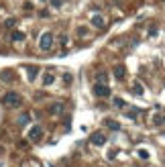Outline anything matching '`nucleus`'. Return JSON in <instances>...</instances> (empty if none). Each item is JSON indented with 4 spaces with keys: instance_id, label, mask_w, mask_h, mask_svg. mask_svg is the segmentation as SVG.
Returning <instances> with one entry per match:
<instances>
[{
    "instance_id": "obj_17",
    "label": "nucleus",
    "mask_w": 165,
    "mask_h": 167,
    "mask_svg": "<svg viewBox=\"0 0 165 167\" xmlns=\"http://www.w3.org/2000/svg\"><path fill=\"white\" fill-rule=\"evenodd\" d=\"M78 35H80V37H86V35H88V29H86V27H80V29H78Z\"/></svg>"
},
{
    "instance_id": "obj_18",
    "label": "nucleus",
    "mask_w": 165,
    "mask_h": 167,
    "mask_svg": "<svg viewBox=\"0 0 165 167\" xmlns=\"http://www.w3.org/2000/svg\"><path fill=\"white\" fill-rule=\"evenodd\" d=\"M155 124L159 126V124H165V116H155Z\"/></svg>"
},
{
    "instance_id": "obj_22",
    "label": "nucleus",
    "mask_w": 165,
    "mask_h": 167,
    "mask_svg": "<svg viewBox=\"0 0 165 167\" xmlns=\"http://www.w3.org/2000/svg\"><path fill=\"white\" fill-rule=\"evenodd\" d=\"M139 157H143V159H147V157H149V153H147V151H145V149H143V151H139Z\"/></svg>"
},
{
    "instance_id": "obj_7",
    "label": "nucleus",
    "mask_w": 165,
    "mask_h": 167,
    "mask_svg": "<svg viewBox=\"0 0 165 167\" xmlns=\"http://www.w3.org/2000/svg\"><path fill=\"white\" fill-rule=\"evenodd\" d=\"M112 74H114V78H116V79H122V78L126 75V67H124V65H120V63H118V65H114Z\"/></svg>"
},
{
    "instance_id": "obj_2",
    "label": "nucleus",
    "mask_w": 165,
    "mask_h": 167,
    "mask_svg": "<svg viewBox=\"0 0 165 167\" xmlns=\"http://www.w3.org/2000/svg\"><path fill=\"white\" fill-rule=\"evenodd\" d=\"M53 43H55L53 33H43L41 35V39H39V49L41 51H49L51 47H53Z\"/></svg>"
},
{
    "instance_id": "obj_14",
    "label": "nucleus",
    "mask_w": 165,
    "mask_h": 167,
    "mask_svg": "<svg viewBox=\"0 0 165 167\" xmlns=\"http://www.w3.org/2000/svg\"><path fill=\"white\" fill-rule=\"evenodd\" d=\"M2 79H4V82H12V74H10V71H4V74H2Z\"/></svg>"
},
{
    "instance_id": "obj_25",
    "label": "nucleus",
    "mask_w": 165,
    "mask_h": 167,
    "mask_svg": "<svg viewBox=\"0 0 165 167\" xmlns=\"http://www.w3.org/2000/svg\"><path fill=\"white\" fill-rule=\"evenodd\" d=\"M163 135H165V133H163Z\"/></svg>"
},
{
    "instance_id": "obj_24",
    "label": "nucleus",
    "mask_w": 165,
    "mask_h": 167,
    "mask_svg": "<svg viewBox=\"0 0 165 167\" xmlns=\"http://www.w3.org/2000/svg\"><path fill=\"white\" fill-rule=\"evenodd\" d=\"M161 2H165V0H161Z\"/></svg>"
},
{
    "instance_id": "obj_9",
    "label": "nucleus",
    "mask_w": 165,
    "mask_h": 167,
    "mask_svg": "<svg viewBox=\"0 0 165 167\" xmlns=\"http://www.w3.org/2000/svg\"><path fill=\"white\" fill-rule=\"evenodd\" d=\"M53 82H55V75L51 74V71H47V74L43 75V86H51Z\"/></svg>"
},
{
    "instance_id": "obj_1",
    "label": "nucleus",
    "mask_w": 165,
    "mask_h": 167,
    "mask_svg": "<svg viewBox=\"0 0 165 167\" xmlns=\"http://www.w3.org/2000/svg\"><path fill=\"white\" fill-rule=\"evenodd\" d=\"M2 104L10 106V108H20L23 106V96L19 92H6L4 98H2Z\"/></svg>"
},
{
    "instance_id": "obj_5",
    "label": "nucleus",
    "mask_w": 165,
    "mask_h": 167,
    "mask_svg": "<svg viewBox=\"0 0 165 167\" xmlns=\"http://www.w3.org/2000/svg\"><path fill=\"white\" fill-rule=\"evenodd\" d=\"M90 143H92V145H96V147H102L104 143H106V135L100 133V131H98V133H92V137H90Z\"/></svg>"
},
{
    "instance_id": "obj_11",
    "label": "nucleus",
    "mask_w": 165,
    "mask_h": 167,
    "mask_svg": "<svg viewBox=\"0 0 165 167\" xmlns=\"http://www.w3.org/2000/svg\"><path fill=\"white\" fill-rule=\"evenodd\" d=\"M92 25L100 29V27H104V19H102L100 15H94V16H92Z\"/></svg>"
},
{
    "instance_id": "obj_6",
    "label": "nucleus",
    "mask_w": 165,
    "mask_h": 167,
    "mask_svg": "<svg viewBox=\"0 0 165 167\" xmlns=\"http://www.w3.org/2000/svg\"><path fill=\"white\" fill-rule=\"evenodd\" d=\"M49 114H53V116H61L63 114V104L61 102H55L49 106Z\"/></svg>"
},
{
    "instance_id": "obj_3",
    "label": "nucleus",
    "mask_w": 165,
    "mask_h": 167,
    "mask_svg": "<svg viewBox=\"0 0 165 167\" xmlns=\"http://www.w3.org/2000/svg\"><path fill=\"white\" fill-rule=\"evenodd\" d=\"M94 94H96L98 98H106V96H110L108 84H94Z\"/></svg>"
},
{
    "instance_id": "obj_4",
    "label": "nucleus",
    "mask_w": 165,
    "mask_h": 167,
    "mask_svg": "<svg viewBox=\"0 0 165 167\" xmlns=\"http://www.w3.org/2000/svg\"><path fill=\"white\" fill-rule=\"evenodd\" d=\"M41 139H43V126H39V124H37V126H33V128L29 131V141L37 143V141H41Z\"/></svg>"
},
{
    "instance_id": "obj_21",
    "label": "nucleus",
    "mask_w": 165,
    "mask_h": 167,
    "mask_svg": "<svg viewBox=\"0 0 165 167\" xmlns=\"http://www.w3.org/2000/svg\"><path fill=\"white\" fill-rule=\"evenodd\" d=\"M24 122H29V114H23L20 116V124H24Z\"/></svg>"
},
{
    "instance_id": "obj_8",
    "label": "nucleus",
    "mask_w": 165,
    "mask_h": 167,
    "mask_svg": "<svg viewBox=\"0 0 165 167\" xmlns=\"http://www.w3.org/2000/svg\"><path fill=\"white\" fill-rule=\"evenodd\" d=\"M27 74H29V79L33 82V79L39 75V67H35V65H29V67H27Z\"/></svg>"
},
{
    "instance_id": "obj_12",
    "label": "nucleus",
    "mask_w": 165,
    "mask_h": 167,
    "mask_svg": "<svg viewBox=\"0 0 165 167\" xmlns=\"http://www.w3.org/2000/svg\"><path fill=\"white\" fill-rule=\"evenodd\" d=\"M10 39H12V41H23L24 39V33H20V31H12Z\"/></svg>"
},
{
    "instance_id": "obj_19",
    "label": "nucleus",
    "mask_w": 165,
    "mask_h": 167,
    "mask_svg": "<svg viewBox=\"0 0 165 167\" xmlns=\"http://www.w3.org/2000/svg\"><path fill=\"white\" fill-rule=\"evenodd\" d=\"M51 4H53V6H55V8H59V6H61V4H63V0H51Z\"/></svg>"
},
{
    "instance_id": "obj_13",
    "label": "nucleus",
    "mask_w": 165,
    "mask_h": 167,
    "mask_svg": "<svg viewBox=\"0 0 165 167\" xmlns=\"http://www.w3.org/2000/svg\"><path fill=\"white\" fill-rule=\"evenodd\" d=\"M132 92H135V96H143V94H145V88H143L141 84H135V88H132Z\"/></svg>"
},
{
    "instance_id": "obj_23",
    "label": "nucleus",
    "mask_w": 165,
    "mask_h": 167,
    "mask_svg": "<svg viewBox=\"0 0 165 167\" xmlns=\"http://www.w3.org/2000/svg\"><path fill=\"white\" fill-rule=\"evenodd\" d=\"M114 104H116V106H124V100H120V98H114Z\"/></svg>"
},
{
    "instance_id": "obj_20",
    "label": "nucleus",
    "mask_w": 165,
    "mask_h": 167,
    "mask_svg": "<svg viewBox=\"0 0 165 167\" xmlns=\"http://www.w3.org/2000/svg\"><path fill=\"white\" fill-rule=\"evenodd\" d=\"M63 82H65V84H72V74H65V75H63Z\"/></svg>"
},
{
    "instance_id": "obj_10",
    "label": "nucleus",
    "mask_w": 165,
    "mask_h": 167,
    "mask_svg": "<svg viewBox=\"0 0 165 167\" xmlns=\"http://www.w3.org/2000/svg\"><path fill=\"white\" fill-rule=\"evenodd\" d=\"M106 126L110 128V131H120V124H118L116 120H112V118H106Z\"/></svg>"
},
{
    "instance_id": "obj_15",
    "label": "nucleus",
    "mask_w": 165,
    "mask_h": 167,
    "mask_svg": "<svg viewBox=\"0 0 165 167\" xmlns=\"http://www.w3.org/2000/svg\"><path fill=\"white\" fill-rule=\"evenodd\" d=\"M96 79H98V84H106V74H98Z\"/></svg>"
},
{
    "instance_id": "obj_16",
    "label": "nucleus",
    "mask_w": 165,
    "mask_h": 167,
    "mask_svg": "<svg viewBox=\"0 0 165 167\" xmlns=\"http://www.w3.org/2000/svg\"><path fill=\"white\" fill-rule=\"evenodd\" d=\"M15 25H16V19H8L4 23V27H8V29H10V27H15Z\"/></svg>"
}]
</instances>
